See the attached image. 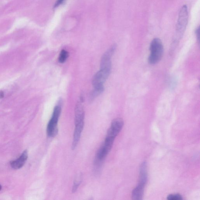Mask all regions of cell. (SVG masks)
I'll return each mask as SVG.
<instances>
[{
  "instance_id": "9",
  "label": "cell",
  "mask_w": 200,
  "mask_h": 200,
  "mask_svg": "<svg viewBox=\"0 0 200 200\" xmlns=\"http://www.w3.org/2000/svg\"><path fill=\"white\" fill-rule=\"evenodd\" d=\"M104 90V86H98V87H95L94 90L92 91L90 95V99L93 100L95 98L97 97L98 96L100 95Z\"/></svg>"
},
{
  "instance_id": "1",
  "label": "cell",
  "mask_w": 200,
  "mask_h": 200,
  "mask_svg": "<svg viewBox=\"0 0 200 200\" xmlns=\"http://www.w3.org/2000/svg\"><path fill=\"white\" fill-rule=\"evenodd\" d=\"M150 50L151 53L149 57L148 62L151 65L155 64L161 60L164 51L162 42L159 38H154L152 41Z\"/></svg>"
},
{
  "instance_id": "15",
  "label": "cell",
  "mask_w": 200,
  "mask_h": 200,
  "mask_svg": "<svg viewBox=\"0 0 200 200\" xmlns=\"http://www.w3.org/2000/svg\"><path fill=\"white\" fill-rule=\"evenodd\" d=\"M1 188H2V187H1V186L0 185V191L1 190Z\"/></svg>"
},
{
  "instance_id": "6",
  "label": "cell",
  "mask_w": 200,
  "mask_h": 200,
  "mask_svg": "<svg viewBox=\"0 0 200 200\" xmlns=\"http://www.w3.org/2000/svg\"><path fill=\"white\" fill-rule=\"evenodd\" d=\"M28 158V152L25 150L17 159L11 161V167L15 169H18L23 166Z\"/></svg>"
},
{
  "instance_id": "13",
  "label": "cell",
  "mask_w": 200,
  "mask_h": 200,
  "mask_svg": "<svg viewBox=\"0 0 200 200\" xmlns=\"http://www.w3.org/2000/svg\"><path fill=\"white\" fill-rule=\"evenodd\" d=\"M195 34H196V36L197 37V38H198V40H199V39H200V28L199 27L198 28H197L196 30L195 31Z\"/></svg>"
},
{
  "instance_id": "4",
  "label": "cell",
  "mask_w": 200,
  "mask_h": 200,
  "mask_svg": "<svg viewBox=\"0 0 200 200\" xmlns=\"http://www.w3.org/2000/svg\"><path fill=\"white\" fill-rule=\"evenodd\" d=\"M124 124V121L123 119L118 118L114 119L112 122L110 128L108 130L106 136L115 139L121 131Z\"/></svg>"
},
{
  "instance_id": "8",
  "label": "cell",
  "mask_w": 200,
  "mask_h": 200,
  "mask_svg": "<svg viewBox=\"0 0 200 200\" xmlns=\"http://www.w3.org/2000/svg\"><path fill=\"white\" fill-rule=\"evenodd\" d=\"M145 186L138 184L137 187L133 190L132 197L133 199L140 200L142 199L144 194V188Z\"/></svg>"
},
{
  "instance_id": "12",
  "label": "cell",
  "mask_w": 200,
  "mask_h": 200,
  "mask_svg": "<svg viewBox=\"0 0 200 200\" xmlns=\"http://www.w3.org/2000/svg\"><path fill=\"white\" fill-rule=\"evenodd\" d=\"M79 184H80V182H78V181L74 183L73 188H72V191H73V192H74L75 191H77Z\"/></svg>"
},
{
  "instance_id": "7",
  "label": "cell",
  "mask_w": 200,
  "mask_h": 200,
  "mask_svg": "<svg viewBox=\"0 0 200 200\" xmlns=\"http://www.w3.org/2000/svg\"><path fill=\"white\" fill-rule=\"evenodd\" d=\"M147 181V164L144 162L141 164L140 168L139 180V184L146 185Z\"/></svg>"
},
{
  "instance_id": "11",
  "label": "cell",
  "mask_w": 200,
  "mask_h": 200,
  "mask_svg": "<svg viewBox=\"0 0 200 200\" xmlns=\"http://www.w3.org/2000/svg\"><path fill=\"white\" fill-rule=\"evenodd\" d=\"M182 196L179 194H170L167 197L168 200H183Z\"/></svg>"
},
{
  "instance_id": "14",
  "label": "cell",
  "mask_w": 200,
  "mask_h": 200,
  "mask_svg": "<svg viewBox=\"0 0 200 200\" xmlns=\"http://www.w3.org/2000/svg\"><path fill=\"white\" fill-rule=\"evenodd\" d=\"M4 93L2 91H0V99H2L4 97Z\"/></svg>"
},
{
  "instance_id": "2",
  "label": "cell",
  "mask_w": 200,
  "mask_h": 200,
  "mask_svg": "<svg viewBox=\"0 0 200 200\" xmlns=\"http://www.w3.org/2000/svg\"><path fill=\"white\" fill-rule=\"evenodd\" d=\"M62 108L60 106H56L55 108L51 118L48 123L47 133L50 137H55L58 133V123L60 115Z\"/></svg>"
},
{
  "instance_id": "10",
  "label": "cell",
  "mask_w": 200,
  "mask_h": 200,
  "mask_svg": "<svg viewBox=\"0 0 200 200\" xmlns=\"http://www.w3.org/2000/svg\"><path fill=\"white\" fill-rule=\"evenodd\" d=\"M69 52L65 50H62L59 54V56L58 60L59 63H64L69 57Z\"/></svg>"
},
{
  "instance_id": "3",
  "label": "cell",
  "mask_w": 200,
  "mask_h": 200,
  "mask_svg": "<svg viewBox=\"0 0 200 200\" xmlns=\"http://www.w3.org/2000/svg\"><path fill=\"white\" fill-rule=\"evenodd\" d=\"M188 21V11L187 6L184 5L181 8L176 26L177 38H181L186 28Z\"/></svg>"
},
{
  "instance_id": "5",
  "label": "cell",
  "mask_w": 200,
  "mask_h": 200,
  "mask_svg": "<svg viewBox=\"0 0 200 200\" xmlns=\"http://www.w3.org/2000/svg\"><path fill=\"white\" fill-rule=\"evenodd\" d=\"M111 71L100 69L97 72L92 79V85L94 88L104 86V83L108 77Z\"/></svg>"
}]
</instances>
